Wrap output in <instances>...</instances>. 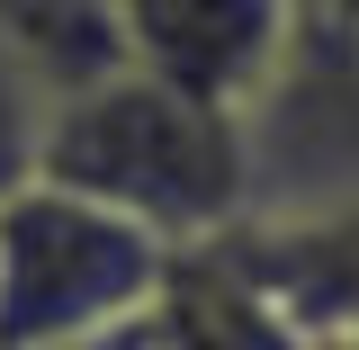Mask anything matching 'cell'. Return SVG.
Here are the masks:
<instances>
[{
  "mask_svg": "<svg viewBox=\"0 0 359 350\" xmlns=\"http://www.w3.org/2000/svg\"><path fill=\"white\" fill-rule=\"evenodd\" d=\"M36 180L72 189L108 216L144 224L162 252H216L261 216V162H252V117L207 108L189 90H162L144 72H99L63 90L54 135H45Z\"/></svg>",
  "mask_w": 359,
  "mask_h": 350,
  "instance_id": "1",
  "label": "cell"
},
{
  "mask_svg": "<svg viewBox=\"0 0 359 350\" xmlns=\"http://www.w3.org/2000/svg\"><path fill=\"white\" fill-rule=\"evenodd\" d=\"M180 252L54 180L0 198V350H90L171 297Z\"/></svg>",
  "mask_w": 359,
  "mask_h": 350,
  "instance_id": "2",
  "label": "cell"
},
{
  "mask_svg": "<svg viewBox=\"0 0 359 350\" xmlns=\"http://www.w3.org/2000/svg\"><path fill=\"white\" fill-rule=\"evenodd\" d=\"M252 224L359 207V0H287V63L252 108Z\"/></svg>",
  "mask_w": 359,
  "mask_h": 350,
  "instance_id": "3",
  "label": "cell"
},
{
  "mask_svg": "<svg viewBox=\"0 0 359 350\" xmlns=\"http://www.w3.org/2000/svg\"><path fill=\"white\" fill-rule=\"evenodd\" d=\"M117 63L252 117L287 63V0H108Z\"/></svg>",
  "mask_w": 359,
  "mask_h": 350,
  "instance_id": "4",
  "label": "cell"
},
{
  "mask_svg": "<svg viewBox=\"0 0 359 350\" xmlns=\"http://www.w3.org/2000/svg\"><path fill=\"white\" fill-rule=\"evenodd\" d=\"M0 36H18L63 90L117 72V27L108 0H0Z\"/></svg>",
  "mask_w": 359,
  "mask_h": 350,
  "instance_id": "5",
  "label": "cell"
},
{
  "mask_svg": "<svg viewBox=\"0 0 359 350\" xmlns=\"http://www.w3.org/2000/svg\"><path fill=\"white\" fill-rule=\"evenodd\" d=\"M54 108H63V81H54L18 36H0V198H18V189L36 180Z\"/></svg>",
  "mask_w": 359,
  "mask_h": 350,
  "instance_id": "6",
  "label": "cell"
}]
</instances>
